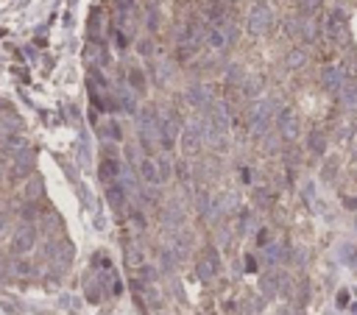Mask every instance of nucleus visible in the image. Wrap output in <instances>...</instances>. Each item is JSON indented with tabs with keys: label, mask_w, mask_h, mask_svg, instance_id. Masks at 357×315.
I'll return each mask as SVG.
<instances>
[{
	"label": "nucleus",
	"mask_w": 357,
	"mask_h": 315,
	"mask_svg": "<svg viewBox=\"0 0 357 315\" xmlns=\"http://www.w3.org/2000/svg\"><path fill=\"white\" fill-rule=\"evenodd\" d=\"M31 162H34V153H31V151H23V153H20V159H17V173H20V176L31 171Z\"/></svg>",
	"instance_id": "obj_10"
},
{
	"label": "nucleus",
	"mask_w": 357,
	"mask_h": 315,
	"mask_svg": "<svg viewBox=\"0 0 357 315\" xmlns=\"http://www.w3.org/2000/svg\"><path fill=\"white\" fill-rule=\"evenodd\" d=\"M106 196H109V201H112L114 206H120L123 201H126V196H123L120 187H109V193H106Z\"/></svg>",
	"instance_id": "obj_13"
},
{
	"label": "nucleus",
	"mask_w": 357,
	"mask_h": 315,
	"mask_svg": "<svg viewBox=\"0 0 357 315\" xmlns=\"http://www.w3.org/2000/svg\"><path fill=\"white\" fill-rule=\"evenodd\" d=\"M299 64H304V53H293V56H290V67H299Z\"/></svg>",
	"instance_id": "obj_15"
},
{
	"label": "nucleus",
	"mask_w": 357,
	"mask_h": 315,
	"mask_svg": "<svg viewBox=\"0 0 357 315\" xmlns=\"http://www.w3.org/2000/svg\"><path fill=\"white\" fill-rule=\"evenodd\" d=\"M129 84L137 89V92H145V76L139 73V70H131L129 73Z\"/></svg>",
	"instance_id": "obj_11"
},
{
	"label": "nucleus",
	"mask_w": 357,
	"mask_h": 315,
	"mask_svg": "<svg viewBox=\"0 0 357 315\" xmlns=\"http://www.w3.org/2000/svg\"><path fill=\"white\" fill-rule=\"evenodd\" d=\"M246 268H248V271H257V262H254V257H248V259H246Z\"/></svg>",
	"instance_id": "obj_16"
},
{
	"label": "nucleus",
	"mask_w": 357,
	"mask_h": 315,
	"mask_svg": "<svg viewBox=\"0 0 357 315\" xmlns=\"http://www.w3.org/2000/svg\"><path fill=\"white\" fill-rule=\"evenodd\" d=\"M268 23H271V11L265 6H257L248 17V31L251 34H265L268 31Z\"/></svg>",
	"instance_id": "obj_4"
},
{
	"label": "nucleus",
	"mask_w": 357,
	"mask_h": 315,
	"mask_svg": "<svg viewBox=\"0 0 357 315\" xmlns=\"http://www.w3.org/2000/svg\"><path fill=\"white\" fill-rule=\"evenodd\" d=\"M330 34L335 36V39L343 36V14H340V11H335V14L330 17Z\"/></svg>",
	"instance_id": "obj_9"
},
{
	"label": "nucleus",
	"mask_w": 357,
	"mask_h": 315,
	"mask_svg": "<svg viewBox=\"0 0 357 315\" xmlns=\"http://www.w3.org/2000/svg\"><path fill=\"white\" fill-rule=\"evenodd\" d=\"M36 243V231L31 229V226H23V229L14 234V240H11V251L14 254H28L31 248H34Z\"/></svg>",
	"instance_id": "obj_2"
},
{
	"label": "nucleus",
	"mask_w": 357,
	"mask_h": 315,
	"mask_svg": "<svg viewBox=\"0 0 357 315\" xmlns=\"http://www.w3.org/2000/svg\"><path fill=\"white\" fill-rule=\"evenodd\" d=\"M338 304H340V307L349 304V293H340V296H338Z\"/></svg>",
	"instance_id": "obj_17"
},
{
	"label": "nucleus",
	"mask_w": 357,
	"mask_h": 315,
	"mask_svg": "<svg viewBox=\"0 0 357 315\" xmlns=\"http://www.w3.org/2000/svg\"><path fill=\"white\" fill-rule=\"evenodd\" d=\"M157 168H159V176H162V181L170 179V173H173V168H170V162L167 159H157Z\"/></svg>",
	"instance_id": "obj_14"
},
{
	"label": "nucleus",
	"mask_w": 357,
	"mask_h": 315,
	"mask_svg": "<svg viewBox=\"0 0 357 315\" xmlns=\"http://www.w3.org/2000/svg\"><path fill=\"white\" fill-rule=\"evenodd\" d=\"M343 81H346V76H343V70H340V67L324 70V89H330V92H338Z\"/></svg>",
	"instance_id": "obj_7"
},
{
	"label": "nucleus",
	"mask_w": 357,
	"mask_h": 315,
	"mask_svg": "<svg viewBox=\"0 0 357 315\" xmlns=\"http://www.w3.org/2000/svg\"><path fill=\"white\" fill-rule=\"evenodd\" d=\"M198 145H201L198 126H192V128H184V151H187V153H190V151H198Z\"/></svg>",
	"instance_id": "obj_8"
},
{
	"label": "nucleus",
	"mask_w": 357,
	"mask_h": 315,
	"mask_svg": "<svg viewBox=\"0 0 357 315\" xmlns=\"http://www.w3.org/2000/svg\"><path fill=\"white\" fill-rule=\"evenodd\" d=\"M139 176L148 181L151 187H157L159 181H162V176H159V168H157V162H154V159H142V162H139Z\"/></svg>",
	"instance_id": "obj_6"
},
{
	"label": "nucleus",
	"mask_w": 357,
	"mask_h": 315,
	"mask_svg": "<svg viewBox=\"0 0 357 315\" xmlns=\"http://www.w3.org/2000/svg\"><path fill=\"white\" fill-rule=\"evenodd\" d=\"M120 176V162L114 159L112 153H106L104 159H101V179L104 181H114Z\"/></svg>",
	"instance_id": "obj_5"
},
{
	"label": "nucleus",
	"mask_w": 357,
	"mask_h": 315,
	"mask_svg": "<svg viewBox=\"0 0 357 315\" xmlns=\"http://www.w3.org/2000/svg\"><path fill=\"white\" fill-rule=\"evenodd\" d=\"M324 148H327V143H324V137L315 131L313 137H310V151H315V153H324Z\"/></svg>",
	"instance_id": "obj_12"
},
{
	"label": "nucleus",
	"mask_w": 357,
	"mask_h": 315,
	"mask_svg": "<svg viewBox=\"0 0 357 315\" xmlns=\"http://www.w3.org/2000/svg\"><path fill=\"white\" fill-rule=\"evenodd\" d=\"M232 39V26H212L207 31V48L212 53H220Z\"/></svg>",
	"instance_id": "obj_1"
},
{
	"label": "nucleus",
	"mask_w": 357,
	"mask_h": 315,
	"mask_svg": "<svg viewBox=\"0 0 357 315\" xmlns=\"http://www.w3.org/2000/svg\"><path fill=\"white\" fill-rule=\"evenodd\" d=\"M279 131H282V137H285L288 143H293L299 137V120H296V112L293 109H285L279 115Z\"/></svg>",
	"instance_id": "obj_3"
}]
</instances>
